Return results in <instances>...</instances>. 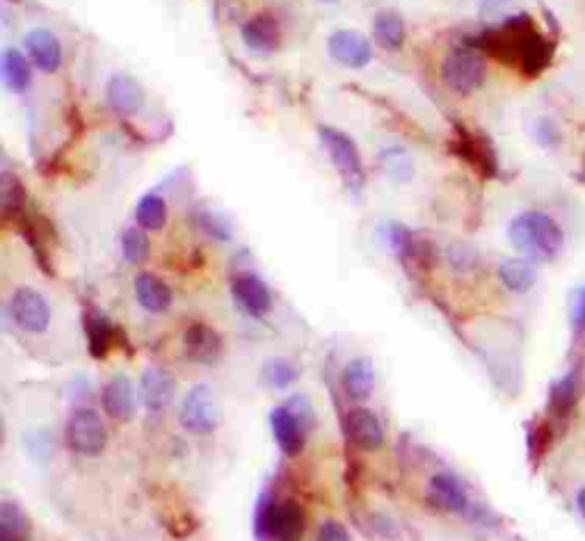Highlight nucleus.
<instances>
[{
	"mask_svg": "<svg viewBox=\"0 0 585 541\" xmlns=\"http://www.w3.org/2000/svg\"><path fill=\"white\" fill-rule=\"evenodd\" d=\"M487 48L490 53L499 55L501 62H517L519 71L524 76L535 78L547 71L554 60V42L540 35L533 28V21L526 14H519L515 19L503 23L499 32H492L487 37Z\"/></svg>",
	"mask_w": 585,
	"mask_h": 541,
	"instance_id": "f257e3e1",
	"label": "nucleus"
},
{
	"mask_svg": "<svg viewBox=\"0 0 585 541\" xmlns=\"http://www.w3.org/2000/svg\"><path fill=\"white\" fill-rule=\"evenodd\" d=\"M508 240L517 252L531 258H554L563 249L565 236L554 217L540 211H526L510 222Z\"/></svg>",
	"mask_w": 585,
	"mask_h": 541,
	"instance_id": "f03ea898",
	"label": "nucleus"
},
{
	"mask_svg": "<svg viewBox=\"0 0 585 541\" xmlns=\"http://www.w3.org/2000/svg\"><path fill=\"white\" fill-rule=\"evenodd\" d=\"M256 535L275 541H300L304 535V512L295 500L275 503L263 496L256 505Z\"/></svg>",
	"mask_w": 585,
	"mask_h": 541,
	"instance_id": "7ed1b4c3",
	"label": "nucleus"
},
{
	"mask_svg": "<svg viewBox=\"0 0 585 541\" xmlns=\"http://www.w3.org/2000/svg\"><path fill=\"white\" fill-rule=\"evenodd\" d=\"M318 133L320 142H323L327 156L332 158L336 172L341 174L343 183H346L352 192L362 190L366 183V172L357 144L352 142L346 133H341L339 128L332 126H320Z\"/></svg>",
	"mask_w": 585,
	"mask_h": 541,
	"instance_id": "20e7f679",
	"label": "nucleus"
},
{
	"mask_svg": "<svg viewBox=\"0 0 585 541\" xmlns=\"http://www.w3.org/2000/svg\"><path fill=\"white\" fill-rule=\"evenodd\" d=\"M487 64L474 48H453L444 58L442 78L455 94L467 96L485 83Z\"/></svg>",
	"mask_w": 585,
	"mask_h": 541,
	"instance_id": "39448f33",
	"label": "nucleus"
},
{
	"mask_svg": "<svg viewBox=\"0 0 585 541\" xmlns=\"http://www.w3.org/2000/svg\"><path fill=\"white\" fill-rule=\"evenodd\" d=\"M222 411L211 386L199 384L192 389L181 405V425L190 434H211L220 425Z\"/></svg>",
	"mask_w": 585,
	"mask_h": 541,
	"instance_id": "423d86ee",
	"label": "nucleus"
},
{
	"mask_svg": "<svg viewBox=\"0 0 585 541\" xmlns=\"http://www.w3.org/2000/svg\"><path fill=\"white\" fill-rule=\"evenodd\" d=\"M67 441L69 448L83 457L101 455L108 443L106 425L99 418V414L92 409H78L74 416L69 418L67 425Z\"/></svg>",
	"mask_w": 585,
	"mask_h": 541,
	"instance_id": "0eeeda50",
	"label": "nucleus"
},
{
	"mask_svg": "<svg viewBox=\"0 0 585 541\" xmlns=\"http://www.w3.org/2000/svg\"><path fill=\"white\" fill-rule=\"evenodd\" d=\"M10 313L16 325L30 334H42L51 325V306L35 288L16 290L10 302Z\"/></svg>",
	"mask_w": 585,
	"mask_h": 541,
	"instance_id": "6e6552de",
	"label": "nucleus"
},
{
	"mask_svg": "<svg viewBox=\"0 0 585 541\" xmlns=\"http://www.w3.org/2000/svg\"><path fill=\"white\" fill-rule=\"evenodd\" d=\"M327 51L332 60L343 67L362 69L373 60V42L357 30H336L327 39Z\"/></svg>",
	"mask_w": 585,
	"mask_h": 541,
	"instance_id": "1a4fd4ad",
	"label": "nucleus"
},
{
	"mask_svg": "<svg viewBox=\"0 0 585 541\" xmlns=\"http://www.w3.org/2000/svg\"><path fill=\"white\" fill-rule=\"evenodd\" d=\"M231 293H234L236 302L254 318L266 316L272 306L270 288L263 284L256 274L250 272H243L234 277V281H231Z\"/></svg>",
	"mask_w": 585,
	"mask_h": 541,
	"instance_id": "9d476101",
	"label": "nucleus"
},
{
	"mask_svg": "<svg viewBox=\"0 0 585 541\" xmlns=\"http://www.w3.org/2000/svg\"><path fill=\"white\" fill-rule=\"evenodd\" d=\"M106 99L112 110L124 117H131L135 115V112H140L144 106V90L133 76L117 74L108 80Z\"/></svg>",
	"mask_w": 585,
	"mask_h": 541,
	"instance_id": "9b49d317",
	"label": "nucleus"
},
{
	"mask_svg": "<svg viewBox=\"0 0 585 541\" xmlns=\"http://www.w3.org/2000/svg\"><path fill=\"white\" fill-rule=\"evenodd\" d=\"M23 42H26L30 60L35 62L39 69L46 71V74H53V71L60 69L62 46L51 30L32 28L28 35L23 37Z\"/></svg>",
	"mask_w": 585,
	"mask_h": 541,
	"instance_id": "f8f14e48",
	"label": "nucleus"
},
{
	"mask_svg": "<svg viewBox=\"0 0 585 541\" xmlns=\"http://www.w3.org/2000/svg\"><path fill=\"white\" fill-rule=\"evenodd\" d=\"M176 395V379L163 368L144 370L140 379V398L151 411L165 409Z\"/></svg>",
	"mask_w": 585,
	"mask_h": 541,
	"instance_id": "ddd939ff",
	"label": "nucleus"
},
{
	"mask_svg": "<svg viewBox=\"0 0 585 541\" xmlns=\"http://www.w3.org/2000/svg\"><path fill=\"white\" fill-rule=\"evenodd\" d=\"M346 432L350 441L362 450H378L384 441V432L378 418L368 409H352L346 416Z\"/></svg>",
	"mask_w": 585,
	"mask_h": 541,
	"instance_id": "4468645a",
	"label": "nucleus"
},
{
	"mask_svg": "<svg viewBox=\"0 0 585 541\" xmlns=\"http://www.w3.org/2000/svg\"><path fill=\"white\" fill-rule=\"evenodd\" d=\"M243 42L252 53H272L282 42L277 19L270 14H259L243 26Z\"/></svg>",
	"mask_w": 585,
	"mask_h": 541,
	"instance_id": "2eb2a0df",
	"label": "nucleus"
},
{
	"mask_svg": "<svg viewBox=\"0 0 585 541\" xmlns=\"http://www.w3.org/2000/svg\"><path fill=\"white\" fill-rule=\"evenodd\" d=\"M270 425L272 432H275L277 443L282 446L286 455L288 457L300 455L304 450V432L307 430H304L298 418H295L286 407H277L272 409L270 414Z\"/></svg>",
	"mask_w": 585,
	"mask_h": 541,
	"instance_id": "dca6fc26",
	"label": "nucleus"
},
{
	"mask_svg": "<svg viewBox=\"0 0 585 541\" xmlns=\"http://www.w3.org/2000/svg\"><path fill=\"white\" fill-rule=\"evenodd\" d=\"M103 407L117 421H131L135 416V391L131 379L124 375L112 377L103 389Z\"/></svg>",
	"mask_w": 585,
	"mask_h": 541,
	"instance_id": "f3484780",
	"label": "nucleus"
},
{
	"mask_svg": "<svg viewBox=\"0 0 585 541\" xmlns=\"http://www.w3.org/2000/svg\"><path fill=\"white\" fill-rule=\"evenodd\" d=\"M135 295H138L142 309L151 313H165L172 306V290L156 274H138V279H135Z\"/></svg>",
	"mask_w": 585,
	"mask_h": 541,
	"instance_id": "a211bd4d",
	"label": "nucleus"
},
{
	"mask_svg": "<svg viewBox=\"0 0 585 541\" xmlns=\"http://www.w3.org/2000/svg\"><path fill=\"white\" fill-rule=\"evenodd\" d=\"M188 357L197 363H215L222 352V338L206 325H192L186 331Z\"/></svg>",
	"mask_w": 585,
	"mask_h": 541,
	"instance_id": "6ab92c4d",
	"label": "nucleus"
},
{
	"mask_svg": "<svg viewBox=\"0 0 585 541\" xmlns=\"http://www.w3.org/2000/svg\"><path fill=\"white\" fill-rule=\"evenodd\" d=\"M343 384H346V391L350 400H366L371 398L375 389V368L371 359L357 357L348 363L346 373H343Z\"/></svg>",
	"mask_w": 585,
	"mask_h": 541,
	"instance_id": "aec40b11",
	"label": "nucleus"
},
{
	"mask_svg": "<svg viewBox=\"0 0 585 541\" xmlns=\"http://www.w3.org/2000/svg\"><path fill=\"white\" fill-rule=\"evenodd\" d=\"M0 67H3V83L7 90H12L14 94H23L28 90L32 83V69L19 48H5Z\"/></svg>",
	"mask_w": 585,
	"mask_h": 541,
	"instance_id": "412c9836",
	"label": "nucleus"
},
{
	"mask_svg": "<svg viewBox=\"0 0 585 541\" xmlns=\"http://www.w3.org/2000/svg\"><path fill=\"white\" fill-rule=\"evenodd\" d=\"M499 279L501 284L517 295L528 293L538 281V270L531 261L526 258H508V261L501 263L499 268Z\"/></svg>",
	"mask_w": 585,
	"mask_h": 541,
	"instance_id": "4be33fe9",
	"label": "nucleus"
},
{
	"mask_svg": "<svg viewBox=\"0 0 585 541\" xmlns=\"http://www.w3.org/2000/svg\"><path fill=\"white\" fill-rule=\"evenodd\" d=\"M432 496L437 498L439 505H444L451 512H464L469 507L467 491H464L462 482L451 473H439L432 478L430 484Z\"/></svg>",
	"mask_w": 585,
	"mask_h": 541,
	"instance_id": "5701e85b",
	"label": "nucleus"
},
{
	"mask_svg": "<svg viewBox=\"0 0 585 541\" xmlns=\"http://www.w3.org/2000/svg\"><path fill=\"white\" fill-rule=\"evenodd\" d=\"M373 30L375 39H378L384 48H391V51H396V48H400L405 42V21L396 10H382L375 16Z\"/></svg>",
	"mask_w": 585,
	"mask_h": 541,
	"instance_id": "b1692460",
	"label": "nucleus"
},
{
	"mask_svg": "<svg viewBox=\"0 0 585 541\" xmlns=\"http://www.w3.org/2000/svg\"><path fill=\"white\" fill-rule=\"evenodd\" d=\"M30 535L28 516L16 503L0 505V541H26Z\"/></svg>",
	"mask_w": 585,
	"mask_h": 541,
	"instance_id": "393cba45",
	"label": "nucleus"
},
{
	"mask_svg": "<svg viewBox=\"0 0 585 541\" xmlns=\"http://www.w3.org/2000/svg\"><path fill=\"white\" fill-rule=\"evenodd\" d=\"M135 220L147 231H160L167 222V204L163 197H158L151 192V195H144L140 199L138 208H135Z\"/></svg>",
	"mask_w": 585,
	"mask_h": 541,
	"instance_id": "a878e982",
	"label": "nucleus"
},
{
	"mask_svg": "<svg viewBox=\"0 0 585 541\" xmlns=\"http://www.w3.org/2000/svg\"><path fill=\"white\" fill-rule=\"evenodd\" d=\"M149 252H151V245L142 226H131V229L124 231L122 254L128 263H133V265L144 263L149 258Z\"/></svg>",
	"mask_w": 585,
	"mask_h": 541,
	"instance_id": "bb28decb",
	"label": "nucleus"
},
{
	"mask_svg": "<svg viewBox=\"0 0 585 541\" xmlns=\"http://www.w3.org/2000/svg\"><path fill=\"white\" fill-rule=\"evenodd\" d=\"M261 377L272 389H286V386H291L298 379V368L286 359H270L263 363Z\"/></svg>",
	"mask_w": 585,
	"mask_h": 541,
	"instance_id": "cd10ccee",
	"label": "nucleus"
},
{
	"mask_svg": "<svg viewBox=\"0 0 585 541\" xmlns=\"http://www.w3.org/2000/svg\"><path fill=\"white\" fill-rule=\"evenodd\" d=\"M87 341H90V352L96 359H103L112 345V327L106 318L92 316L87 318Z\"/></svg>",
	"mask_w": 585,
	"mask_h": 541,
	"instance_id": "c85d7f7f",
	"label": "nucleus"
},
{
	"mask_svg": "<svg viewBox=\"0 0 585 541\" xmlns=\"http://www.w3.org/2000/svg\"><path fill=\"white\" fill-rule=\"evenodd\" d=\"M576 405V373H567L563 379H558L551 391V407L556 414L567 416Z\"/></svg>",
	"mask_w": 585,
	"mask_h": 541,
	"instance_id": "c756f323",
	"label": "nucleus"
},
{
	"mask_svg": "<svg viewBox=\"0 0 585 541\" xmlns=\"http://www.w3.org/2000/svg\"><path fill=\"white\" fill-rule=\"evenodd\" d=\"M0 201H3L5 211L10 208H19L23 204V188L19 179H14L10 172H3V179H0Z\"/></svg>",
	"mask_w": 585,
	"mask_h": 541,
	"instance_id": "7c9ffc66",
	"label": "nucleus"
},
{
	"mask_svg": "<svg viewBox=\"0 0 585 541\" xmlns=\"http://www.w3.org/2000/svg\"><path fill=\"white\" fill-rule=\"evenodd\" d=\"M291 414L298 418V421L302 423L304 430H309L311 425H314V407H311V402L304 398V395H295L293 400H288V405H284Z\"/></svg>",
	"mask_w": 585,
	"mask_h": 541,
	"instance_id": "2f4dec72",
	"label": "nucleus"
},
{
	"mask_svg": "<svg viewBox=\"0 0 585 541\" xmlns=\"http://www.w3.org/2000/svg\"><path fill=\"white\" fill-rule=\"evenodd\" d=\"M572 327L579 334H585V286L576 290L572 302Z\"/></svg>",
	"mask_w": 585,
	"mask_h": 541,
	"instance_id": "473e14b6",
	"label": "nucleus"
},
{
	"mask_svg": "<svg viewBox=\"0 0 585 541\" xmlns=\"http://www.w3.org/2000/svg\"><path fill=\"white\" fill-rule=\"evenodd\" d=\"M202 224H204V229H206L208 233H211L213 238H218V240H229V238H231L229 224H224L218 215L206 213V215L202 217Z\"/></svg>",
	"mask_w": 585,
	"mask_h": 541,
	"instance_id": "72a5a7b5",
	"label": "nucleus"
},
{
	"mask_svg": "<svg viewBox=\"0 0 585 541\" xmlns=\"http://www.w3.org/2000/svg\"><path fill=\"white\" fill-rule=\"evenodd\" d=\"M318 541H352L348 530L341 526V523L336 521H327L320 526V532H318Z\"/></svg>",
	"mask_w": 585,
	"mask_h": 541,
	"instance_id": "f704fd0d",
	"label": "nucleus"
},
{
	"mask_svg": "<svg viewBox=\"0 0 585 541\" xmlns=\"http://www.w3.org/2000/svg\"><path fill=\"white\" fill-rule=\"evenodd\" d=\"M558 140H560V131L556 128L554 121L542 119L538 124V142L544 144V147H554Z\"/></svg>",
	"mask_w": 585,
	"mask_h": 541,
	"instance_id": "c9c22d12",
	"label": "nucleus"
},
{
	"mask_svg": "<svg viewBox=\"0 0 585 541\" xmlns=\"http://www.w3.org/2000/svg\"><path fill=\"white\" fill-rule=\"evenodd\" d=\"M576 507H579V512L585 519V487L579 491V494H576Z\"/></svg>",
	"mask_w": 585,
	"mask_h": 541,
	"instance_id": "e433bc0d",
	"label": "nucleus"
},
{
	"mask_svg": "<svg viewBox=\"0 0 585 541\" xmlns=\"http://www.w3.org/2000/svg\"><path fill=\"white\" fill-rule=\"evenodd\" d=\"M12 3H16V0H12Z\"/></svg>",
	"mask_w": 585,
	"mask_h": 541,
	"instance_id": "4c0bfd02",
	"label": "nucleus"
},
{
	"mask_svg": "<svg viewBox=\"0 0 585 541\" xmlns=\"http://www.w3.org/2000/svg\"><path fill=\"white\" fill-rule=\"evenodd\" d=\"M327 3H330V0H327Z\"/></svg>",
	"mask_w": 585,
	"mask_h": 541,
	"instance_id": "58836bf2",
	"label": "nucleus"
}]
</instances>
